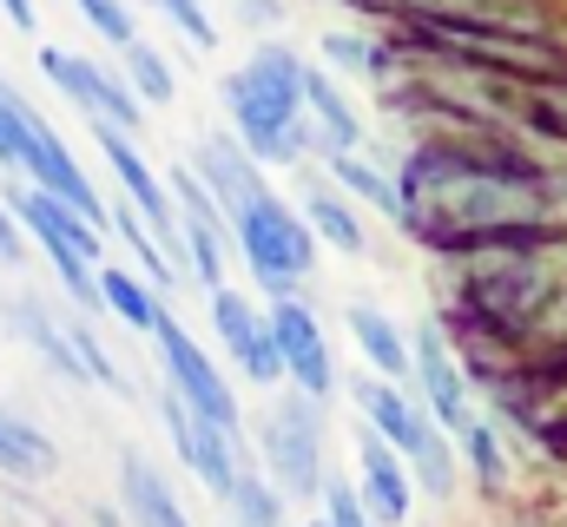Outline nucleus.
<instances>
[{"mask_svg": "<svg viewBox=\"0 0 567 527\" xmlns=\"http://www.w3.org/2000/svg\"><path fill=\"white\" fill-rule=\"evenodd\" d=\"M350 402H357V422L377 428L403 455V468H410V482L423 495H435V502L455 495V435L416 402V390L383 383V376H357L350 383Z\"/></svg>", "mask_w": 567, "mask_h": 527, "instance_id": "7ed1b4c3", "label": "nucleus"}, {"mask_svg": "<svg viewBox=\"0 0 567 527\" xmlns=\"http://www.w3.org/2000/svg\"><path fill=\"white\" fill-rule=\"evenodd\" d=\"M158 415H165V428H172V448H178V462L205 482V495H231V482H238V435L231 428H218V422H205V415H192L178 395L165 390L158 395Z\"/></svg>", "mask_w": 567, "mask_h": 527, "instance_id": "f8f14e48", "label": "nucleus"}, {"mask_svg": "<svg viewBox=\"0 0 567 527\" xmlns=\"http://www.w3.org/2000/svg\"><path fill=\"white\" fill-rule=\"evenodd\" d=\"M53 527H66V521H53Z\"/></svg>", "mask_w": 567, "mask_h": 527, "instance_id": "72a5a7b5", "label": "nucleus"}, {"mask_svg": "<svg viewBox=\"0 0 567 527\" xmlns=\"http://www.w3.org/2000/svg\"><path fill=\"white\" fill-rule=\"evenodd\" d=\"M455 442H462V455H468L475 488H482V495H502V488H508V448H502V428H495L488 415H475Z\"/></svg>", "mask_w": 567, "mask_h": 527, "instance_id": "b1692460", "label": "nucleus"}, {"mask_svg": "<svg viewBox=\"0 0 567 527\" xmlns=\"http://www.w3.org/2000/svg\"><path fill=\"white\" fill-rule=\"evenodd\" d=\"M192 178L218 198V211L225 218H238L245 205H258L271 185H265V172H258V158L238 145V138H225V132H205L198 145H192Z\"/></svg>", "mask_w": 567, "mask_h": 527, "instance_id": "dca6fc26", "label": "nucleus"}, {"mask_svg": "<svg viewBox=\"0 0 567 527\" xmlns=\"http://www.w3.org/2000/svg\"><path fill=\"white\" fill-rule=\"evenodd\" d=\"M212 330L231 350V363L245 370V383H258V390H278L284 383V356H278V337H271V317L245 290H231V283L212 290Z\"/></svg>", "mask_w": 567, "mask_h": 527, "instance_id": "1a4fd4ad", "label": "nucleus"}, {"mask_svg": "<svg viewBox=\"0 0 567 527\" xmlns=\"http://www.w3.org/2000/svg\"><path fill=\"white\" fill-rule=\"evenodd\" d=\"M323 60L357 73V80H383L390 73V46H377L370 33H323Z\"/></svg>", "mask_w": 567, "mask_h": 527, "instance_id": "bb28decb", "label": "nucleus"}, {"mask_svg": "<svg viewBox=\"0 0 567 527\" xmlns=\"http://www.w3.org/2000/svg\"><path fill=\"white\" fill-rule=\"evenodd\" d=\"M231 245H238V258L251 264V277L271 297H297V283L317 270V238H310L303 211L284 205L278 192H265L258 205H245L231 218Z\"/></svg>", "mask_w": 567, "mask_h": 527, "instance_id": "20e7f679", "label": "nucleus"}, {"mask_svg": "<svg viewBox=\"0 0 567 527\" xmlns=\"http://www.w3.org/2000/svg\"><path fill=\"white\" fill-rule=\"evenodd\" d=\"M423 27H488V33H548V0H383Z\"/></svg>", "mask_w": 567, "mask_h": 527, "instance_id": "2eb2a0df", "label": "nucleus"}, {"mask_svg": "<svg viewBox=\"0 0 567 527\" xmlns=\"http://www.w3.org/2000/svg\"><path fill=\"white\" fill-rule=\"evenodd\" d=\"M86 20H93V33L100 40H113V46H133L140 40V27H133V7L126 0H73Z\"/></svg>", "mask_w": 567, "mask_h": 527, "instance_id": "cd10ccee", "label": "nucleus"}, {"mask_svg": "<svg viewBox=\"0 0 567 527\" xmlns=\"http://www.w3.org/2000/svg\"><path fill=\"white\" fill-rule=\"evenodd\" d=\"M40 73L93 120V126H120V132H140L145 106L133 100V86L120 80V73H106L100 60H86V53H66V46H40Z\"/></svg>", "mask_w": 567, "mask_h": 527, "instance_id": "6e6552de", "label": "nucleus"}, {"mask_svg": "<svg viewBox=\"0 0 567 527\" xmlns=\"http://www.w3.org/2000/svg\"><path fill=\"white\" fill-rule=\"evenodd\" d=\"M152 343H158V363H165V390L178 395L192 415H205V422H218V428H245V415H238V395L231 383L218 376V363L198 350V337L172 317V310H158V323H152Z\"/></svg>", "mask_w": 567, "mask_h": 527, "instance_id": "423d86ee", "label": "nucleus"}, {"mask_svg": "<svg viewBox=\"0 0 567 527\" xmlns=\"http://www.w3.org/2000/svg\"><path fill=\"white\" fill-rule=\"evenodd\" d=\"M100 138V152H106V165H113V178H120V192H126V205L140 211V225L158 238V245H178V205H172V192H165V178L145 165V152L133 145V132L120 126H93Z\"/></svg>", "mask_w": 567, "mask_h": 527, "instance_id": "ddd939ff", "label": "nucleus"}, {"mask_svg": "<svg viewBox=\"0 0 567 527\" xmlns=\"http://www.w3.org/2000/svg\"><path fill=\"white\" fill-rule=\"evenodd\" d=\"M20 172H27V185H33V192H47V198L73 205V211H80L86 225H100V231H106V205H100V192L86 185V172L73 165L66 138L47 126L40 113L27 120V138H20Z\"/></svg>", "mask_w": 567, "mask_h": 527, "instance_id": "9b49d317", "label": "nucleus"}, {"mask_svg": "<svg viewBox=\"0 0 567 527\" xmlns=\"http://www.w3.org/2000/svg\"><path fill=\"white\" fill-rule=\"evenodd\" d=\"M542 113H548V126H555V138L567 145V86H548V93H542Z\"/></svg>", "mask_w": 567, "mask_h": 527, "instance_id": "7c9ffc66", "label": "nucleus"}, {"mask_svg": "<svg viewBox=\"0 0 567 527\" xmlns=\"http://www.w3.org/2000/svg\"><path fill=\"white\" fill-rule=\"evenodd\" d=\"M126 53V86H133V100L140 106H172V66H165V53H152L145 40H133V46H120Z\"/></svg>", "mask_w": 567, "mask_h": 527, "instance_id": "a878e982", "label": "nucleus"}, {"mask_svg": "<svg viewBox=\"0 0 567 527\" xmlns=\"http://www.w3.org/2000/svg\"><path fill=\"white\" fill-rule=\"evenodd\" d=\"M225 508H231V527H284V495L271 488V475H258V468H238Z\"/></svg>", "mask_w": 567, "mask_h": 527, "instance_id": "393cba45", "label": "nucleus"}, {"mask_svg": "<svg viewBox=\"0 0 567 527\" xmlns=\"http://www.w3.org/2000/svg\"><path fill=\"white\" fill-rule=\"evenodd\" d=\"M297 80H303V60L278 40H265L238 73L218 80V100L238 126V145L258 165H297L303 145H317V132L303 120V100H297Z\"/></svg>", "mask_w": 567, "mask_h": 527, "instance_id": "f03ea898", "label": "nucleus"}, {"mask_svg": "<svg viewBox=\"0 0 567 527\" xmlns=\"http://www.w3.org/2000/svg\"><path fill=\"white\" fill-rule=\"evenodd\" d=\"M265 317H271V337H278L284 383L303 390L310 402H330V395H337V363H330V343H323V323L310 317V303L278 297Z\"/></svg>", "mask_w": 567, "mask_h": 527, "instance_id": "9d476101", "label": "nucleus"}, {"mask_svg": "<svg viewBox=\"0 0 567 527\" xmlns=\"http://www.w3.org/2000/svg\"><path fill=\"white\" fill-rule=\"evenodd\" d=\"M330 178H337V192H343V198L370 205L377 218H390V225L403 231V192H396V178H390L383 165H370L363 152H330Z\"/></svg>", "mask_w": 567, "mask_h": 527, "instance_id": "412c9836", "label": "nucleus"}, {"mask_svg": "<svg viewBox=\"0 0 567 527\" xmlns=\"http://www.w3.org/2000/svg\"><path fill=\"white\" fill-rule=\"evenodd\" d=\"M403 231L435 251H475L495 238H542L548 198L535 165H508L462 145H416L396 172Z\"/></svg>", "mask_w": 567, "mask_h": 527, "instance_id": "f257e3e1", "label": "nucleus"}, {"mask_svg": "<svg viewBox=\"0 0 567 527\" xmlns=\"http://www.w3.org/2000/svg\"><path fill=\"white\" fill-rule=\"evenodd\" d=\"M27 264V238H20V218L0 205V270H20Z\"/></svg>", "mask_w": 567, "mask_h": 527, "instance_id": "c756f323", "label": "nucleus"}, {"mask_svg": "<svg viewBox=\"0 0 567 527\" xmlns=\"http://www.w3.org/2000/svg\"><path fill=\"white\" fill-rule=\"evenodd\" d=\"M410 390H416V402H423L449 435H462V428L475 422L468 370H462V356H455V343L442 337V323H435V317H423V323H416V337H410Z\"/></svg>", "mask_w": 567, "mask_h": 527, "instance_id": "0eeeda50", "label": "nucleus"}, {"mask_svg": "<svg viewBox=\"0 0 567 527\" xmlns=\"http://www.w3.org/2000/svg\"><path fill=\"white\" fill-rule=\"evenodd\" d=\"M120 502H126V521L133 527H192V515L172 495V482L145 462L140 448L120 455Z\"/></svg>", "mask_w": 567, "mask_h": 527, "instance_id": "a211bd4d", "label": "nucleus"}, {"mask_svg": "<svg viewBox=\"0 0 567 527\" xmlns=\"http://www.w3.org/2000/svg\"><path fill=\"white\" fill-rule=\"evenodd\" d=\"M158 7H165V20H172V27H178V33H185L192 46H205V53L218 46V27H212L205 0H158Z\"/></svg>", "mask_w": 567, "mask_h": 527, "instance_id": "c85d7f7f", "label": "nucleus"}, {"mask_svg": "<svg viewBox=\"0 0 567 527\" xmlns=\"http://www.w3.org/2000/svg\"><path fill=\"white\" fill-rule=\"evenodd\" d=\"M343 323H350V343H357V356L370 363V376L410 390V337H403V323H396L390 310H377V303H350Z\"/></svg>", "mask_w": 567, "mask_h": 527, "instance_id": "f3484780", "label": "nucleus"}, {"mask_svg": "<svg viewBox=\"0 0 567 527\" xmlns=\"http://www.w3.org/2000/svg\"><path fill=\"white\" fill-rule=\"evenodd\" d=\"M0 13H7L20 33H40V13H33V0H0Z\"/></svg>", "mask_w": 567, "mask_h": 527, "instance_id": "2f4dec72", "label": "nucleus"}, {"mask_svg": "<svg viewBox=\"0 0 567 527\" xmlns=\"http://www.w3.org/2000/svg\"><path fill=\"white\" fill-rule=\"evenodd\" d=\"M410 488H416V482H410L403 455H396L377 428H363V422H357V495H363L370 521H377V527H403V521H410V508H416V495H410Z\"/></svg>", "mask_w": 567, "mask_h": 527, "instance_id": "4468645a", "label": "nucleus"}, {"mask_svg": "<svg viewBox=\"0 0 567 527\" xmlns=\"http://www.w3.org/2000/svg\"><path fill=\"white\" fill-rule=\"evenodd\" d=\"M303 225H310V238L330 245L337 258H363V251H370L363 218H357L350 198H343L337 185H323V178H303Z\"/></svg>", "mask_w": 567, "mask_h": 527, "instance_id": "aec40b11", "label": "nucleus"}, {"mask_svg": "<svg viewBox=\"0 0 567 527\" xmlns=\"http://www.w3.org/2000/svg\"><path fill=\"white\" fill-rule=\"evenodd\" d=\"M297 100H303V113H310L317 145H330V152H357V145H363V120H357V106L343 100V86H337L323 66H303Z\"/></svg>", "mask_w": 567, "mask_h": 527, "instance_id": "6ab92c4d", "label": "nucleus"}, {"mask_svg": "<svg viewBox=\"0 0 567 527\" xmlns=\"http://www.w3.org/2000/svg\"><path fill=\"white\" fill-rule=\"evenodd\" d=\"M53 468H60V448H53L33 422H20L13 409H0V475L40 482V475H53Z\"/></svg>", "mask_w": 567, "mask_h": 527, "instance_id": "4be33fe9", "label": "nucleus"}, {"mask_svg": "<svg viewBox=\"0 0 567 527\" xmlns=\"http://www.w3.org/2000/svg\"><path fill=\"white\" fill-rule=\"evenodd\" d=\"M100 303L126 323V330H140V337H152V323H158V290L145 283V277H133V270H113V264H100Z\"/></svg>", "mask_w": 567, "mask_h": 527, "instance_id": "5701e85b", "label": "nucleus"}, {"mask_svg": "<svg viewBox=\"0 0 567 527\" xmlns=\"http://www.w3.org/2000/svg\"><path fill=\"white\" fill-rule=\"evenodd\" d=\"M310 527H330V521H310Z\"/></svg>", "mask_w": 567, "mask_h": 527, "instance_id": "473e14b6", "label": "nucleus"}, {"mask_svg": "<svg viewBox=\"0 0 567 527\" xmlns=\"http://www.w3.org/2000/svg\"><path fill=\"white\" fill-rule=\"evenodd\" d=\"M258 448H265V468H271V488L284 502H317L330 468H323V415L303 390L278 395L265 415H258Z\"/></svg>", "mask_w": 567, "mask_h": 527, "instance_id": "39448f33", "label": "nucleus"}]
</instances>
